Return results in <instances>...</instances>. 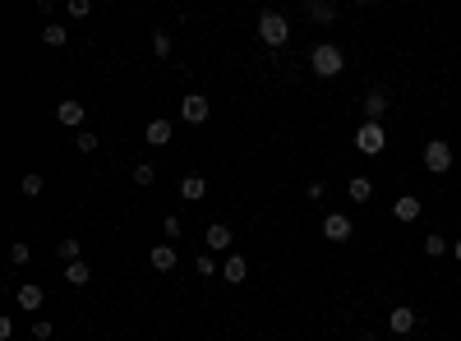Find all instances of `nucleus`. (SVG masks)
<instances>
[{
	"label": "nucleus",
	"instance_id": "a878e982",
	"mask_svg": "<svg viewBox=\"0 0 461 341\" xmlns=\"http://www.w3.org/2000/svg\"><path fill=\"white\" fill-rule=\"evenodd\" d=\"M153 51H157V55H171V33H162V28H157V33H153Z\"/></svg>",
	"mask_w": 461,
	"mask_h": 341
},
{
	"label": "nucleus",
	"instance_id": "7c9ffc66",
	"mask_svg": "<svg viewBox=\"0 0 461 341\" xmlns=\"http://www.w3.org/2000/svg\"><path fill=\"white\" fill-rule=\"evenodd\" d=\"M305 194H309V198H314V203H319V198H323V194H328V185H323V180H314V185H305Z\"/></svg>",
	"mask_w": 461,
	"mask_h": 341
},
{
	"label": "nucleus",
	"instance_id": "f03ea898",
	"mask_svg": "<svg viewBox=\"0 0 461 341\" xmlns=\"http://www.w3.org/2000/svg\"><path fill=\"white\" fill-rule=\"evenodd\" d=\"M309 65H314V74H319V78H337V74H341V65H346V55H341L332 42H323V46H314Z\"/></svg>",
	"mask_w": 461,
	"mask_h": 341
},
{
	"label": "nucleus",
	"instance_id": "2eb2a0df",
	"mask_svg": "<svg viewBox=\"0 0 461 341\" xmlns=\"http://www.w3.org/2000/svg\"><path fill=\"white\" fill-rule=\"evenodd\" d=\"M180 194H185L189 203H198V198L208 194V180H203V176H185V180H180Z\"/></svg>",
	"mask_w": 461,
	"mask_h": 341
},
{
	"label": "nucleus",
	"instance_id": "0eeeda50",
	"mask_svg": "<svg viewBox=\"0 0 461 341\" xmlns=\"http://www.w3.org/2000/svg\"><path fill=\"white\" fill-rule=\"evenodd\" d=\"M203 240H208V249H230V240H235V231H230L226 221H208V231H203Z\"/></svg>",
	"mask_w": 461,
	"mask_h": 341
},
{
	"label": "nucleus",
	"instance_id": "412c9836",
	"mask_svg": "<svg viewBox=\"0 0 461 341\" xmlns=\"http://www.w3.org/2000/svg\"><path fill=\"white\" fill-rule=\"evenodd\" d=\"M42 42L46 46H65V28H60V23H46V28H42Z\"/></svg>",
	"mask_w": 461,
	"mask_h": 341
},
{
	"label": "nucleus",
	"instance_id": "72a5a7b5",
	"mask_svg": "<svg viewBox=\"0 0 461 341\" xmlns=\"http://www.w3.org/2000/svg\"><path fill=\"white\" fill-rule=\"evenodd\" d=\"M452 253H457V263H461V240H457V244H452Z\"/></svg>",
	"mask_w": 461,
	"mask_h": 341
},
{
	"label": "nucleus",
	"instance_id": "cd10ccee",
	"mask_svg": "<svg viewBox=\"0 0 461 341\" xmlns=\"http://www.w3.org/2000/svg\"><path fill=\"white\" fill-rule=\"evenodd\" d=\"M194 267H198V277H212V267H217V258H212V253H203V258H194Z\"/></svg>",
	"mask_w": 461,
	"mask_h": 341
},
{
	"label": "nucleus",
	"instance_id": "2f4dec72",
	"mask_svg": "<svg viewBox=\"0 0 461 341\" xmlns=\"http://www.w3.org/2000/svg\"><path fill=\"white\" fill-rule=\"evenodd\" d=\"M69 14L74 19H88V0H69Z\"/></svg>",
	"mask_w": 461,
	"mask_h": 341
},
{
	"label": "nucleus",
	"instance_id": "aec40b11",
	"mask_svg": "<svg viewBox=\"0 0 461 341\" xmlns=\"http://www.w3.org/2000/svg\"><path fill=\"white\" fill-rule=\"evenodd\" d=\"M19 189H23V198H37V194H42V189H46V180L37 176V171H28V176L19 180Z\"/></svg>",
	"mask_w": 461,
	"mask_h": 341
},
{
	"label": "nucleus",
	"instance_id": "6e6552de",
	"mask_svg": "<svg viewBox=\"0 0 461 341\" xmlns=\"http://www.w3.org/2000/svg\"><path fill=\"white\" fill-rule=\"evenodd\" d=\"M55 120H60V125H69V130H78V125H83V102L65 97L60 106H55Z\"/></svg>",
	"mask_w": 461,
	"mask_h": 341
},
{
	"label": "nucleus",
	"instance_id": "393cba45",
	"mask_svg": "<svg viewBox=\"0 0 461 341\" xmlns=\"http://www.w3.org/2000/svg\"><path fill=\"white\" fill-rule=\"evenodd\" d=\"M60 258H65V263H78V240H60Z\"/></svg>",
	"mask_w": 461,
	"mask_h": 341
},
{
	"label": "nucleus",
	"instance_id": "9b49d317",
	"mask_svg": "<svg viewBox=\"0 0 461 341\" xmlns=\"http://www.w3.org/2000/svg\"><path fill=\"white\" fill-rule=\"evenodd\" d=\"M364 116H369L373 125H378V120L387 116V92H383V88H373L369 97H364Z\"/></svg>",
	"mask_w": 461,
	"mask_h": 341
},
{
	"label": "nucleus",
	"instance_id": "dca6fc26",
	"mask_svg": "<svg viewBox=\"0 0 461 341\" xmlns=\"http://www.w3.org/2000/svg\"><path fill=\"white\" fill-rule=\"evenodd\" d=\"M305 14H309L314 23H332V19H337V5H323V0H309V5H305Z\"/></svg>",
	"mask_w": 461,
	"mask_h": 341
},
{
	"label": "nucleus",
	"instance_id": "c85d7f7f",
	"mask_svg": "<svg viewBox=\"0 0 461 341\" xmlns=\"http://www.w3.org/2000/svg\"><path fill=\"white\" fill-rule=\"evenodd\" d=\"M162 231H166V240H180V231H185V226H180L176 217H166V221H162Z\"/></svg>",
	"mask_w": 461,
	"mask_h": 341
},
{
	"label": "nucleus",
	"instance_id": "ddd939ff",
	"mask_svg": "<svg viewBox=\"0 0 461 341\" xmlns=\"http://www.w3.org/2000/svg\"><path fill=\"white\" fill-rule=\"evenodd\" d=\"M387 328H392V332H411V328H415V309L397 305L392 314H387Z\"/></svg>",
	"mask_w": 461,
	"mask_h": 341
},
{
	"label": "nucleus",
	"instance_id": "4468645a",
	"mask_svg": "<svg viewBox=\"0 0 461 341\" xmlns=\"http://www.w3.org/2000/svg\"><path fill=\"white\" fill-rule=\"evenodd\" d=\"M346 194H351V203H369V198H373V180L369 176H355L351 185H346Z\"/></svg>",
	"mask_w": 461,
	"mask_h": 341
},
{
	"label": "nucleus",
	"instance_id": "6ab92c4d",
	"mask_svg": "<svg viewBox=\"0 0 461 341\" xmlns=\"http://www.w3.org/2000/svg\"><path fill=\"white\" fill-rule=\"evenodd\" d=\"M392 212H397L401 221H415V217H420V198H411V194H406V198H397V208H392Z\"/></svg>",
	"mask_w": 461,
	"mask_h": 341
},
{
	"label": "nucleus",
	"instance_id": "4be33fe9",
	"mask_svg": "<svg viewBox=\"0 0 461 341\" xmlns=\"http://www.w3.org/2000/svg\"><path fill=\"white\" fill-rule=\"evenodd\" d=\"M425 253H429V258H439V253H448V240H443L439 231H434V235H425Z\"/></svg>",
	"mask_w": 461,
	"mask_h": 341
},
{
	"label": "nucleus",
	"instance_id": "f257e3e1",
	"mask_svg": "<svg viewBox=\"0 0 461 341\" xmlns=\"http://www.w3.org/2000/svg\"><path fill=\"white\" fill-rule=\"evenodd\" d=\"M259 37H263L268 46H286V37H291L286 14L282 10H263V14H259Z\"/></svg>",
	"mask_w": 461,
	"mask_h": 341
},
{
	"label": "nucleus",
	"instance_id": "20e7f679",
	"mask_svg": "<svg viewBox=\"0 0 461 341\" xmlns=\"http://www.w3.org/2000/svg\"><path fill=\"white\" fill-rule=\"evenodd\" d=\"M208 97H203V92H189V97L185 102H180V120H185V125H203V120H208Z\"/></svg>",
	"mask_w": 461,
	"mask_h": 341
},
{
	"label": "nucleus",
	"instance_id": "7ed1b4c3",
	"mask_svg": "<svg viewBox=\"0 0 461 341\" xmlns=\"http://www.w3.org/2000/svg\"><path fill=\"white\" fill-rule=\"evenodd\" d=\"M355 148H360L364 157H378L387 148V134H383V125H373V120H364L360 130H355Z\"/></svg>",
	"mask_w": 461,
	"mask_h": 341
},
{
	"label": "nucleus",
	"instance_id": "39448f33",
	"mask_svg": "<svg viewBox=\"0 0 461 341\" xmlns=\"http://www.w3.org/2000/svg\"><path fill=\"white\" fill-rule=\"evenodd\" d=\"M425 166L434 171V176H443V171H452V148L443 144V139H434V144L425 148Z\"/></svg>",
	"mask_w": 461,
	"mask_h": 341
},
{
	"label": "nucleus",
	"instance_id": "c756f323",
	"mask_svg": "<svg viewBox=\"0 0 461 341\" xmlns=\"http://www.w3.org/2000/svg\"><path fill=\"white\" fill-rule=\"evenodd\" d=\"M28 258H33V249H28V244H14V249H10V263H28Z\"/></svg>",
	"mask_w": 461,
	"mask_h": 341
},
{
	"label": "nucleus",
	"instance_id": "a211bd4d",
	"mask_svg": "<svg viewBox=\"0 0 461 341\" xmlns=\"http://www.w3.org/2000/svg\"><path fill=\"white\" fill-rule=\"evenodd\" d=\"M148 144H153V148L171 144V120H153V125H148Z\"/></svg>",
	"mask_w": 461,
	"mask_h": 341
},
{
	"label": "nucleus",
	"instance_id": "b1692460",
	"mask_svg": "<svg viewBox=\"0 0 461 341\" xmlns=\"http://www.w3.org/2000/svg\"><path fill=\"white\" fill-rule=\"evenodd\" d=\"M153 180H157V171H153L148 162H139V166H134V185H153Z\"/></svg>",
	"mask_w": 461,
	"mask_h": 341
},
{
	"label": "nucleus",
	"instance_id": "9d476101",
	"mask_svg": "<svg viewBox=\"0 0 461 341\" xmlns=\"http://www.w3.org/2000/svg\"><path fill=\"white\" fill-rule=\"evenodd\" d=\"M14 300H19V309H28V314H33V309H42L46 291H42V286H33V281H28V286H19V291H14Z\"/></svg>",
	"mask_w": 461,
	"mask_h": 341
},
{
	"label": "nucleus",
	"instance_id": "f3484780",
	"mask_svg": "<svg viewBox=\"0 0 461 341\" xmlns=\"http://www.w3.org/2000/svg\"><path fill=\"white\" fill-rule=\"evenodd\" d=\"M88 277H92V267L78 258V263H65V281L69 286H88Z\"/></svg>",
	"mask_w": 461,
	"mask_h": 341
},
{
	"label": "nucleus",
	"instance_id": "473e14b6",
	"mask_svg": "<svg viewBox=\"0 0 461 341\" xmlns=\"http://www.w3.org/2000/svg\"><path fill=\"white\" fill-rule=\"evenodd\" d=\"M355 341H378V337H373V332H360V337H355Z\"/></svg>",
	"mask_w": 461,
	"mask_h": 341
},
{
	"label": "nucleus",
	"instance_id": "5701e85b",
	"mask_svg": "<svg viewBox=\"0 0 461 341\" xmlns=\"http://www.w3.org/2000/svg\"><path fill=\"white\" fill-rule=\"evenodd\" d=\"M74 148H78V153H97V134H92V130H78Z\"/></svg>",
	"mask_w": 461,
	"mask_h": 341
},
{
	"label": "nucleus",
	"instance_id": "f8f14e48",
	"mask_svg": "<svg viewBox=\"0 0 461 341\" xmlns=\"http://www.w3.org/2000/svg\"><path fill=\"white\" fill-rule=\"evenodd\" d=\"M148 263H153L157 272H176V249H171V244H157V249L148 253Z\"/></svg>",
	"mask_w": 461,
	"mask_h": 341
},
{
	"label": "nucleus",
	"instance_id": "423d86ee",
	"mask_svg": "<svg viewBox=\"0 0 461 341\" xmlns=\"http://www.w3.org/2000/svg\"><path fill=\"white\" fill-rule=\"evenodd\" d=\"M323 235H328L332 244L351 240V217H346V212H328V217H323Z\"/></svg>",
	"mask_w": 461,
	"mask_h": 341
},
{
	"label": "nucleus",
	"instance_id": "1a4fd4ad",
	"mask_svg": "<svg viewBox=\"0 0 461 341\" xmlns=\"http://www.w3.org/2000/svg\"><path fill=\"white\" fill-rule=\"evenodd\" d=\"M221 277H226V281H235V286H240L245 277H249V258H245V253H230L226 263H221Z\"/></svg>",
	"mask_w": 461,
	"mask_h": 341
},
{
	"label": "nucleus",
	"instance_id": "bb28decb",
	"mask_svg": "<svg viewBox=\"0 0 461 341\" xmlns=\"http://www.w3.org/2000/svg\"><path fill=\"white\" fill-rule=\"evenodd\" d=\"M33 337H37V341H51V337H55V328H51L46 319H37V323H33Z\"/></svg>",
	"mask_w": 461,
	"mask_h": 341
}]
</instances>
